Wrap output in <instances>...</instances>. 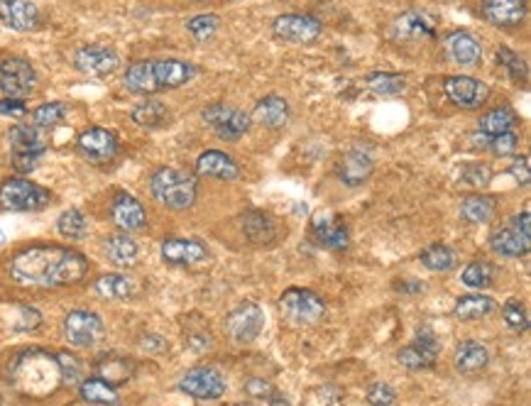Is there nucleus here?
<instances>
[{"label": "nucleus", "instance_id": "obj_1", "mask_svg": "<svg viewBox=\"0 0 531 406\" xmlns=\"http://www.w3.org/2000/svg\"><path fill=\"white\" fill-rule=\"evenodd\" d=\"M88 260L67 245H29L10 260V277L20 286L64 289L84 282Z\"/></svg>", "mask_w": 531, "mask_h": 406}, {"label": "nucleus", "instance_id": "obj_2", "mask_svg": "<svg viewBox=\"0 0 531 406\" xmlns=\"http://www.w3.org/2000/svg\"><path fill=\"white\" fill-rule=\"evenodd\" d=\"M196 76V67L181 59H140L125 69V88L140 95L160 94L189 84Z\"/></svg>", "mask_w": 531, "mask_h": 406}, {"label": "nucleus", "instance_id": "obj_3", "mask_svg": "<svg viewBox=\"0 0 531 406\" xmlns=\"http://www.w3.org/2000/svg\"><path fill=\"white\" fill-rule=\"evenodd\" d=\"M10 379L18 392L28 397H47L62 385L57 355H49L45 350H29L15 360Z\"/></svg>", "mask_w": 531, "mask_h": 406}, {"label": "nucleus", "instance_id": "obj_4", "mask_svg": "<svg viewBox=\"0 0 531 406\" xmlns=\"http://www.w3.org/2000/svg\"><path fill=\"white\" fill-rule=\"evenodd\" d=\"M150 194L170 211H187L196 201V177L177 167H160L152 171Z\"/></svg>", "mask_w": 531, "mask_h": 406}, {"label": "nucleus", "instance_id": "obj_5", "mask_svg": "<svg viewBox=\"0 0 531 406\" xmlns=\"http://www.w3.org/2000/svg\"><path fill=\"white\" fill-rule=\"evenodd\" d=\"M8 142L10 150H12V167L20 174H29L35 170L45 150H47L42 130L35 125H12L8 130Z\"/></svg>", "mask_w": 531, "mask_h": 406}, {"label": "nucleus", "instance_id": "obj_6", "mask_svg": "<svg viewBox=\"0 0 531 406\" xmlns=\"http://www.w3.org/2000/svg\"><path fill=\"white\" fill-rule=\"evenodd\" d=\"M52 194L25 177H12L0 184V206L8 211H42L49 206Z\"/></svg>", "mask_w": 531, "mask_h": 406}, {"label": "nucleus", "instance_id": "obj_7", "mask_svg": "<svg viewBox=\"0 0 531 406\" xmlns=\"http://www.w3.org/2000/svg\"><path fill=\"white\" fill-rule=\"evenodd\" d=\"M279 309L285 313V319L295 326H313L323 319L326 303L319 294L311 289H286L279 299Z\"/></svg>", "mask_w": 531, "mask_h": 406}, {"label": "nucleus", "instance_id": "obj_8", "mask_svg": "<svg viewBox=\"0 0 531 406\" xmlns=\"http://www.w3.org/2000/svg\"><path fill=\"white\" fill-rule=\"evenodd\" d=\"M493 250L502 257H524L531 247V216L529 211H522L514 216L507 226L497 228L490 237Z\"/></svg>", "mask_w": 531, "mask_h": 406}, {"label": "nucleus", "instance_id": "obj_9", "mask_svg": "<svg viewBox=\"0 0 531 406\" xmlns=\"http://www.w3.org/2000/svg\"><path fill=\"white\" fill-rule=\"evenodd\" d=\"M105 336L104 319L88 309H76L64 319V338L71 348H95Z\"/></svg>", "mask_w": 531, "mask_h": 406}, {"label": "nucleus", "instance_id": "obj_10", "mask_svg": "<svg viewBox=\"0 0 531 406\" xmlns=\"http://www.w3.org/2000/svg\"><path fill=\"white\" fill-rule=\"evenodd\" d=\"M35 86H37V74L28 59H0V94L5 98H25L35 91Z\"/></svg>", "mask_w": 531, "mask_h": 406}, {"label": "nucleus", "instance_id": "obj_11", "mask_svg": "<svg viewBox=\"0 0 531 406\" xmlns=\"http://www.w3.org/2000/svg\"><path fill=\"white\" fill-rule=\"evenodd\" d=\"M201 118L213 128V133L219 135L220 140L226 142L240 140L247 133V128H250V118L240 108H233V105L226 104L206 105Z\"/></svg>", "mask_w": 531, "mask_h": 406}, {"label": "nucleus", "instance_id": "obj_12", "mask_svg": "<svg viewBox=\"0 0 531 406\" xmlns=\"http://www.w3.org/2000/svg\"><path fill=\"white\" fill-rule=\"evenodd\" d=\"M265 328V311L253 302H245L237 306L236 311H230L226 319V331L233 343L237 345H247L262 333Z\"/></svg>", "mask_w": 531, "mask_h": 406}, {"label": "nucleus", "instance_id": "obj_13", "mask_svg": "<svg viewBox=\"0 0 531 406\" xmlns=\"http://www.w3.org/2000/svg\"><path fill=\"white\" fill-rule=\"evenodd\" d=\"M76 150L84 160L94 162V164H108L118 157L120 142H118L115 133L105 130V128H88L79 135Z\"/></svg>", "mask_w": 531, "mask_h": 406}, {"label": "nucleus", "instance_id": "obj_14", "mask_svg": "<svg viewBox=\"0 0 531 406\" xmlns=\"http://www.w3.org/2000/svg\"><path fill=\"white\" fill-rule=\"evenodd\" d=\"M179 387L199 402H213L226 394V377L216 368H191L181 377Z\"/></svg>", "mask_w": 531, "mask_h": 406}, {"label": "nucleus", "instance_id": "obj_15", "mask_svg": "<svg viewBox=\"0 0 531 406\" xmlns=\"http://www.w3.org/2000/svg\"><path fill=\"white\" fill-rule=\"evenodd\" d=\"M436 28L438 20L434 15H428L424 10H409L392 22L389 35L394 42H417V39L436 37Z\"/></svg>", "mask_w": 531, "mask_h": 406}, {"label": "nucleus", "instance_id": "obj_16", "mask_svg": "<svg viewBox=\"0 0 531 406\" xmlns=\"http://www.w3.org/2000/svg\"><path fill=\"white\" fill-rule=\"evenodd\" d=\"M444 91H446L451 104L458 105V108H465V111L480 108L490 98L487 84L477 81L473 76H448L444 81Z\"/></svg>", "mask_w": 531, "mask_h": 406}, {"label": "nucleus", "instance_id": "obj_17", "mask_svg": "<svg viewBox=\"0 0 531 406\" xmlns=\"http://www.w3.org/2000/svg\"><path fill=\"white\" fill-rule=\"evenodd\" d=\"M272 32L277 39L295 42V45H309L321 35V22L311 15H279L272 22Z\"/></svg>", "mask_w": 531, "mask_h": 406}, {"label": "nucleus", "instance_id": "obj_18", "mask_svg": "<svg viewBox=\"0 0 531 406\" xmlns=\"http://www.w3.org/2000/svg\"><path fill=\"white\" fill-rule=\"evenodd\" d=\"M162 260L174 267H196L209 260V250L199 240L189 237H167L162 243Z\"/></svg>", "mask_w": 531, "mask_h": 406}, {"label": "nucleus", "instance_id": "obj_19", "mask_svg": "<svg viewBox=\"0 0 531 406\" xmlns=\"http://www.w3.org/2000/svg\"><path fill=\"white\" fill-rule=\"evenodd\" d=\"M74 67L79 69L81 74L108 76L120 67V57H118V52L111 47L86 45V47H81L74 54Z\"/></svg>", "mask_w": 531, "mask_h": 406}, {"label": "nucleus", "instance_id": "obj_20", "mask_svg": "<svg viewBox=\"0 0 531 406\" xmlns=\"http://www.w3.org/2000/svg\"><path fill=\"white\" fill-rule=\"evenodd\" d=\"M111 218L113 223L123 233H137V230H145L147 228V211L140 201L130 196V194H115L113 203H111Z\"/></svg>", "mask_w": 531, "mask_h": 406}, {"label": "nucleus", "instance_id": "obj_21", "mask_svg": "<svg viewBox=\"0 0 531 406\" xmlns=\"http://www.w3.org/2000/svg\"><path fill=\"white\" fill-rule=\"evenodd\" d=\"M441 345L431 333H421L414 343H409L397 352L399 365H404L407 369H428L436 365Z\"/></svg>", "mask_w": 531, "mask_h": 406}, {"label": "nucleus", "instance_id": "obj_22", "mask_svg": "<svg viewBox=\"0 0 531 406\" xmlns=\"http://www.w3.org/2000/svg\"><path fill=\"white\" fill-rule=\"evenodd\" d=\"M483 12L494 28L514 29L527 20L529 0H483Z\"/></svg>", "mask_w": 531, "mask_h": 406}, {"label": "nucleus", "instance_id": "obj_23", "mask_svg": "<svg viewBox=\"0 0 531 406\" xmlns=\"http://www.w3.org/2000/svg\"><path fill=\"white\" fill-rule=\"evenodd\" d=\"M313 237L316 243L326 250H348L351 245V236H348V228L343 226L341 218H336L333 213H319L313 218L311 223Z\"/></svg>", "mask_w": 531, "mask_h": 406}, {"label": "nucleus", "instance_id": "obj_24", "mask_svg": "<svg viewBox=\"0 0 531 406\" xmlns=\"http://www.w3.org/2000/svg\"><path fill=\"white\" fill-rule=\"evenodd\" d=\"M444 47H446V57L458 67L475 69L483 62V47L470 32H451Z\"/></svg>", "mask_w": 531, "mask_h": 406}, {"label": "nucleus", "instance_id": "obj_25", "mask_svg": "<svg viewBox=\"0 0 531 406\" xmlns=\"http://www.w3.org/2000/svg\"><path fill=\"white\" fill-rule=\"evenodd\" d=\"M0 22L15 32H29L37 28L39 10L29 0H0Z\"/></svg>", "mask_w": 531, "mask_h": 406}, {"label": "nucleus", "instance_id": "obj_26", "mask_svg": "<svg viewBox=\"0 0 531 406\" xmlns=\"http://www.w3.org/2000/svg\"><path fill=\"white\" fill-rule=\"evenodd\" d=\"M196 174L199 177H213V179L233 181L240 177V167L233 157H228L226 152L209 150L196 160Z\"/></svg>", "mask_w": 531, "mask_h": 406}, {"label": "nucleus", "instance_id": "obj_27", "mask_svg": "<svg viewBox=\"0 0 531 406\" xmlns=\"http://www.w3.org/2000/svg\"><path fill=\"white\" fill-rule=\"evenodd\" d=\"M104 253L108 257V262L115 267H133L140 257V247L135 243L130 233H113V236L105 237Z\"/></svg>", "mask_w": 531, "mask_h": 406}, {"label": "nucleus", "instance_id": "obj_28", "mask_svg": "<svg viewBox=\"0 0 531 406\" xmlns=\"http://www.w3.org/2000/svg\"><path fill=\"white\" fill-rule=\"evenodd\" d=\"M372 174V160L370 154H365L361 150L348 152L338 164V177L343 179V184L348 186H361L368 181V177Z\"/></svg>", "mask_w": 531, "mask_h": 406}, {"label": "nucleus", "instance_id": "obj_29", "mask_svg": "<svg viewBox=\"0 0 531 406\" xmlns=\"http://www.w3.org/2000/svg\"><path fill=\"white\" fill-rule=\"evenodd\" d=\"M253 115L260 125H265L270 130H279L289 123V104L279 95H267L262 101H257Z\"/></svg>", "mask_w": 531, "mask_h": 406}, {"label": "nucleus", "instance_id": "obj_30", "mask_svg": "<svg viewBox=\"0 0 531 406\" xmlns=\"http://www.w3.org/2000/svg\"><path fill=\"white\" fill-rule=\"evenodd\" d=\"M487 362H490V352L477 340H465L455 350V369L463 372V375L480 372V369L487 368Z\"/></svg>", "mask_w": 531, "mask_h": 406}, {"label": "nucleus", "instance_id": "obj_31", "mask_svg": "<svg viewBox=\"0 0 531 406\" xmlns=\"http://www.w3.org/2000/svg\"><path fill=\"white\" fill-rule=\"evenodd\" d=\"M94 292L108 302H125L135 294V279L120 272L104 274L94 282Z\"/></svg>", "mask_w": 531, "mask_h": 406}, {"label": "nucleus", "instance_id": "obj_32", "mask_svg": "<svg viewBox=\"0 0 531 406\" xmlns=\"http://www.w3.org/2000/svg\"><path fill=\"white\" fill-rule=\"evenodd\" d=\"M95 377L105 379L108 385H123L128 379H133L135 362L130 358H120V355H104L95 362Z\"/></svg>", "mask_w": 531, "mask_h": 406}, {"label": "nucleus", "instance_id": "obj_33", "mask_svg": "<svg viewBox=\"0 0 531 406\" xmlns=\"http://www.w3.org/2000/svg\"><path fill=\"white\" fill-rule=\"evenodd\" d=\"M243 233L253 245H267L277 237V228L272 218L262 211H247L243 216Z\"/></svg>", "mask_w": 531, "mask_h": 406}, {"label": "nucleus", "instance_id": "obj_34", "mask_svg": "<svg viewBox=\"0 0 531 406\" xmlns=\"http://www.w3.org/2000/svg\"><path fill=\"white\" fill-rule=\"evenodd\" d=\"M494 311H497V303L480 292L460 296L453 309L455 319H460V321H477V319H485V316H490Z\"/></svg>", "mask_w": 531, "mask_h": 406}, {"label": "nucleus", "instance_id": "obj_35", "mask_svg": "<svg viewBox=\"0 0 531 406\" xmlns=\"http://www.w3.org/2000/svg\"><path fill=\"white\" fill-rule=\"evenodd\" d=\"M519 125V115L514 113V108L510 105H500V108H493L480 118V133L483 135H502V133H512L514 128Z\"/></svg>", "mask_w": 531, "mask_h": 406}, {"label": "nucleus", "instance_id": "obj_36", "mask_svg": "<svg viewBox=\"0 0 531 406\" xmlns=\"http://www.w3.org/2000/svg\"><path fill=\"white\" fill-rule=\"evenodd\" d=\"M79 394L88 404H101V406H118L120 404V394L115 392L113 385H108L101 377H86L79 385Z\"/></svg>", "mask_w": 531, "mask_h": 406}, {"label": "nucleus", "instance_id": "obj_37", "mask_svg": "<svg viewBox=\"0 0 531 406\" xmlns=\"http://www.w3.org/2000/svg\"><path fill=\"white\" fill-rule=\"evenodd\" d=\"M460 216L468 223H490L497 216V199L483 196V194L468 196V199L460 201Z\"/></svg>", "mask_w": 531, "mask_h": 406}, {"label": "nucleus", "instance_id": "obj_38", "mask_svg": "<svg viewBox=\"0 0 531 406\" xmlns=\"http://www.w3.org/2000/svg\"><path fill=\"white\" fill-rule=\"evenodd\" d=\"M130 118L140 128H160V125L167 123L170 111H167V105L162 104V101H143V104L135 105Z\"/></svg>", "mask_w": 531, "mask_h": 406}, {"label": "nucleus", "instance_id": "obj_39", "mask_svg": "<svg viewBox=\"0 0 531 406\" xmlns=\"http://www.w3.org/2000/svg\"><path fill=\"white\" fill-rule=\"evenodd\" d=\"M421 265L431 272H448L455 267V253L444 243H431L421 250Z\"/></svg>", "mask_w": 531, "mask_h": 406}, {"label": "nucleus", "instance_id": "obj_40", "mask_svg": "<svg viewBox=\"0 0 531 406\" xmlns=\"http://www.w3.org/2000/svg\"><path fill=\"white\" fill-rule=\"evenodd\" d=\"M57 230L59 236L67 237V240H81L88 233V223H86V216L79 208H69L57 218Z\"/></svg>", "mask_w": 531, "mask_h": 406}, {"label": "nucleus", "instance_id": "obj_41", "mask_svg": "<svg viewBox=\"0 0 531 406\" xmlns=\"http://www.w3.org/2000/svg\"><path fill=\"white\" fill-rule=\"evenodd\" d=\"M463 284L468 289H487L494 282V267L487 260H475L463 269Z\"/></svg>", "mask_w": 531, "mask_h": 406}, {"label": "nucleus", "instance_id": "obj_42", "mask_svg": "<svg viewBox=\"0 0 531 406\" xmlns=\"http://www.w3.org/2000/svg\"><path fill=\"white\" fill-rule=\"evenodd\" d=\"M69 113L67 104H59V101H52V104H42L39 108L32 111V125L45 130V128H57Z\"/></svg>", "mask_w": 531, "mask_h": 406}, {"label": "nucleus", "instance_id": "obj_43", "mask_svg": "<svg viewBox=\"0 0 531 406\" xmlns=\"http://www.w3.org/2000/svg\"><path fill=\"white\" fill-rule=\"evenodd\" d=\"M497 62H500V67L510 74V79H512L514 84H527L529 81V69H527V62H524L519 54H514L512 49L507 47H500V52H497Z\"/></svg>", "mask_w": 531, "mask_h": 406}, {"label": "nucleus", "instance_id": "obj_44", "mask_svg": "<svg viewBox=\"0 0 531 406\" xmlns=\"http://www.w3.org/2000/svg\"><path fill=\"white\" fill-rule=\"evenodd\" d=\"M368 86H370V91H375L378 95H399L404 94V88H407V79L402 74L382 71V74H372L370 79H368Z\"/></svg>", "mask_w": 531, "mask_h": 406}, {"label": "nucleus", "instance_id": "obj_45", "mask_svg": "<svg viewBox=\"0 0 531 406\" xmlns=\"http://www.w3.org/2000/svg\"><path fill=\"white\" fill-rule=\"evenodd\" d=\"M59 375H62V385H81L84 379V362L71 355V352H59Z\"/></svg>", "mask_w": 531, "mask_h": 406}, {"label": "nucleus", "instance_id": "obj_46", "mask_svg": "<svg viewBox=\"0 0 531 406\" xmlns=\"http://www.w3.org/2000/svg\"><path fill=\"white\" fill-rule=\"evenodd\" d=\"M219 28H220L219 15H211V12H206V15H196V18H191L189 22H187L189 35L194 39H199V42H206V39L213 37V35L219 32Z\"/></svg>", "mask_w": 531, "mask_h": 406}, {"label": "nucleus", "instance_id": "obj_47", "mask_svg": "<svg viewBox=\"0 0 531 406\" xmlns=\"http://www.w3.org/2000/svg\"><path fill=\"white\" fill-rule=\"evenodd\" d=\"M493 179V170L487 164H477V162H470L465 164L463 171H460V181L465 186H473V189H485L487 184Z\"/></svg>", "mask_w": 531, "mask_h": 406}, {"label": "nucleus", "instance_id": "obj_48", "mask_svg": "<svg viewBox=\"0 0 531 406\" xmlns=\"http://www.w3.org/2000/svg\"><path fill=\"white\" fill-rule=\"evenodd\" d=\"M502 316H504V323H507L512 331L522 333L529 328V313H527V309H524V303L517 302V299H510V302L504 303Z\"/></svg>", "mask_w": 531, "mask_h": 406}, {"label": "nucleus", "instance_id": "obj_49", "mask_svg": "<svg viewBox=\"0 0 531 406\" xmlns=\"http://www.w3.org/2000/svg\"><path fill=\"white\" fill-rule=\"evenodd\" d=\"M485 150H490L494 157H510V154H517L519 150V135L514 133H502V135H487V147Z\"/></svg>", "mask_w": 531, "mask_h": 406}, {"label": "nucleus", "instance_id": "obj_50", "mask_svg": "<svg viewBox=\"0 0 531 406\" xmlns=\"http://www.w3.org/2000/svg\"><path fill=\"white\" fill-rule=\"evenodd\" d=\"M397 399V392L385 385V382H378L368 389V404L370 406H392Z\"/></svg>", "mask_w": 531, "mask_h": 406}, {"label": "nucleus", "instance_id": "obj_51", "mask_svg": "<svg viewBox=\"0 0 531 406\" xmlns=\"http://www.w3.org/2000/svg\"><path fill=\"white\" fill-rule=\"evenodd\" d=\"M0 115L22 118V115H28V105L22 98H0Z\"/></svg>", "mask_w": 531, "mask_h": 406}, {"label": "nucleus", "instance_id": "obj_52", "mask_svg": "<svg viewBox=\"0 0 531 406\" xmlns=\"http://www.w3.org/2000/svg\"><path fill=\"white\" fill-rule=\"evenodd\" d=\"M245 392L253 399H262V397H270V394H272V387L267 385L265 379L253 377V379H247V382H245Z\"/></svg>", "mask_w": 531, "mask_h": 406}, {"label": "nucleus", "instance_id": "obj_53", "mask_svg": "<svg viewBox=\"0 0 531 406\" xmlns=\"http://www.w3.org/2000/svg\"><path fill=\"white\" fill-rule=\"evenodd\" d=\"M510 171H512L514 179L519 181L522 186H527V184H529V179H531V174H529V157H519V160H514V164H512V167H510Z\"/></svg>", "mask_w": 531, "mask_h": 406}, {"label": "nucleus", "instance_id": "obj_54", "mask_svg": "<svg viewBox=\"0 0 531 406\" xmlns=\"http://www.w3.org/2000/svg\"><path fill=\"white\" fill-rule=\"evenodd\" d=\"M22 321L25 323H20V328H22V331H32V328H37L39 326L42 316H39L35 309H28V306H25V309H22Z\"/></svg>", "mask_w": 531, "mask_h": 406}, {"label": "nucleus", "instance_id": "obj_55", "mask_svg": "<svg viewBox=\"0 0 531 406\" xmlns=\"http://www.w3.org/2000/svg\"><path fill=\"white\" fill-rule=\"evenodd\" d=\"M267 404L270 406H289V402H286V397H282L279 392H275V389H272V394L267 397Z\"/></svg>", "mask_w": 531, "mask_h": 406}, {"label": "nucleus", "instance_id": "obj_56", "mask_svg": "<svg viewBox=\"0 0 531 406\" xmlns=\"http://www.w3.org/2000/svg\"><path fill=\"white\" fill-rule=\"evenodd\" d=\"M237 406H253V404H237Z\"/></svg>", "mask_w": 531, "mask_h": 406}]
</instances>
